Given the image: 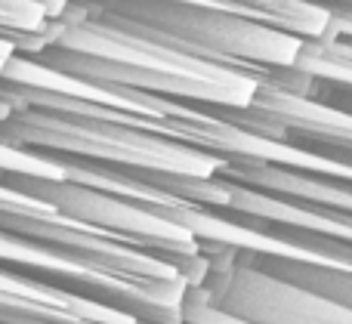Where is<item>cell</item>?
Segmentation results:
<instances>
[{
  "label": "cell",
  "instance_id": "cell-2",
  "mask_svg": "<svg viewBox=\"0 0 352 324\" xmlns=\"http://www.w3.org/2000/svg\"><path fill=\"white\" fill-rule=\"evenodd\" d=\"M210 272L198 284L219 315L238 324H352V312L324 297L250 266L238 251H207Z\"/></svg>",
  "mask_w": 352,
  "mask_h": 324
},
{
  "label": "cell",
  "instance_id": "cell-1",
  "mask_svg": "<svg viewBox=\"0 0 352 324\" xmlns=\"http://www.w3.org/2000/svg\"><path fill=\"white\" fill-rule=\"evenodd\" d=\"M109 22L152 31L170 47L198 59L256 65L272 71H294L306 43L303 37L256 22L250 16L192 0H111Z\"/></svg>",
  "mask_w": 352,
  "mask_h": 324
},
{
  "label": "cell",
  "instance_id": "cell-4",
  "mask_svg": "<svg viewBox=\"0 0 352 324\" xmlns=\"http://www.w3.org/2000/svg\"><path fill=\"white\" fill-rule=\"evenodd\" d=\"M294 74L316 86L352 90V40H340V37L306 40Z\"/></svg>",
  "mask_w": 352,
  "mask_h": 324
},
{
  "label": "cell",
  "instance_id": "cell-3",
  "mask_svg": "<svg viewBox=\"0 0 352 324\" xmlns=\"http://www.w3.org/2000/svg\"><path fill=\"white\" fill-rule=\"evenodd\" d=\"M241 257L250 266L263 269L266 275L281 278L287 284H297L303 290H312V294L324 297V300L352 312V269L322 266V263H300V259H285V257H254V253H241Z\"/></svg>",
  "mask_w": 352,
  "mask_h": 324
}]
</instances>
